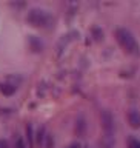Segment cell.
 Instances as JSON below:
<instances>
[{
  "label": "cell",
  "mask_w": 140,
  "mask_h": 148,
  "mask_svg": "<svg viewBox=\"0 0 140 148\" xmlns=\"http://www.w3.org/2000/svg\"><path fill=\"white\" fill-rule=\"evenodd\" d=\"M115 39H117V42L120 43V46L126 51V53L129 54H139V43L136 40V37L132 36L131 31L125 29V28H119L117 31H115Z\"/></svg>",
  "instance_id": "6da1fadb"
},
{
  "label": "cell",
  "mask_w": 140,
  "mask_h": 148,
  "mask_svg": "<svg viewBox=\"0 0 140 148\" xmlns=\"http://www.w3.org/2000/svg\"><path fill=\"white\" fill-rule=\"evenodd\" d=\"M51 16L46 11L40 8H32L29 12H28V22L31 23L32 26H37V28H46L51 25Z\"/></svg>",
  "instance_id": "7a4b0ae2"
},
{
  "label": "cell",
  "mask_w": 140,
  "mask_h": 148,
  "mask_svg": "<svg viewBox=\"0 0 140 148\" xmlns=\"http://www.w3.org/2000/svg\"><path fill=\"white\" fill-rule=\"evenodd\" d=\"M100 119H102V127L105 130V136H109L113 137V133H114V117L111 114V111L108 110H103L100 114Z\"/></svg>",
  "instance_id": "3957f363"
},
{
  "label": "cell",
  "mask_w": 140,
  "mask_h": 148,
  "mask_svg": "<svg viewBox=\"0 0 140 148\" xmlns=\"http://www.w3.org/2000/svg\"><path fill=\"white\" fill-rule=\"evenodd\" d=\"M128 122L132 128H140V113L137 110L128 111Z\"/></svg>",
  "instance_id": "277c9868"
},
{
  "label": "cell",
  "mask_w": 140,
  "mask_h": 148,
  "mask_svg": "<svg viewBox=\"0 0 140 148\" xmlns=\"http://www.w3.org/2000/svg\"><path fill=\"white\" fill-rule=\"evenodd\" d=\"M0 91H2L5 96H11L16 92V86L9 82H3V83H0Z\"/></svg>",
  "instance_id": "5b68a950"
},
{
  "label": "cell",
  "mask_w": 140,
  "mask_h": 148,
  "mask_svg": "<svg viewBox=\"0 0 140 148\" xmlns=\"http://www.w3.org/2000/svg\"><path fill=\"white\" fill-rule=\"evenodd\" d=\"M29 46H31L34 51H40V49H42V43H40V40L37 39L36 36H31V37H29Z\"/></svg>",
  "instance_id": "8992f818"
},
{
  "label": "cell",
  "mask_w": 140,
  "mask_h": 148,
  "mask_svg": "<svg viewBox=\"0 0 140 148\" xmlns=\"http://www.w3.org/2000/svg\"><path fill=\"white\" fill-rule=\"evenodd\" d=\"M128 148H140V140H137L136 137H129L128 139Z\"/></svg>",
  "instance_id": "52a82bcc"
},
{
  "label": "cell",
  "mask_w": 140,
  "mask_h": 148,
  "mask_svg": "<svg viewBox=\"0 0 140 148\" xmlns=\"http://www.w3.org/2000/svg\"><path fill=\"white\" fill-rule=\"evenodd\" d=\"M16 148H25V142H23L22 137H18V140L16 143Z\"/></svg>",
  "instance_id": "ba28073f"
},
{
  "label": "cell",
  "mask_w": 140,
  "mask_h": 148,
  "mask_svg": "<svg viewBox=\"0 0 140 148\" xmlns=\"http://www.w3.org/2000/svg\"><path fill=\"white\" fill-rule=\"evenodd\" d=\"M0 148H9L8 147V142L3 140V139H0Z\"/></svg>",
  "instance_id": "9c48e42d"
},
{
  "label": "cell",
  "mask_w": 140,
  "mask_h": 148,
  "mask_svg": "<svg viewBox=\"0 0 140 148\" xmlns=\"http://www.w3.org/2000/svg\"><path fill=\"white\" fill-rule=\"evenodd\" d=\"M69 148H79V145H71V147H69Z\"/></svg>",
  "instance_id": "30bf717a"
}]
</instances>
